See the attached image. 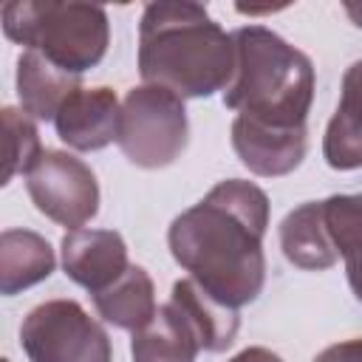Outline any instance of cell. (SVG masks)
I'll use <instances>...</instances> for the list:
<instances>
[{
    "mask_svg": "<svg viewBox=\"0 0 362 362\" xmlns=\"http://www.w3.org/2000/svg\"><path fill=\"white\" fill-rule=\"evenodd\" d=\"M229 362H283V359L274 351H269V348L252 345V348H243L240 354H235Z\"/></svg>",
    "mask_w": 362,
    "mask_h": 362,
    "instance_id": "44dd1931",
    "label": "cell"
},
{
    "mask_svg": "<svg viewBox=\"0 0 362 362\" xmlns=\"http://www.w3.org/2000/svg\"><path fill=\"white\" fill-rule=\"evenodd\" d=\"M139 74L181 99L226 90L235 74V42L201 3H147L139 23Z\"/></svg>",
    "mask_w": 362,
    "mask_h": 362,
    "instance_id": "7a4b0ae2",
    "label": "cell"
},
{
    "mask_svg": "<svg viewBox=\"0 0 362 362\" xmlns=\"http://www.w3.org/2000/svg\"><path fill=\"white\" fill-rule=\"evenodd\" d=\"M322 218L337 255L345 260L351 291L362 303V192L325 198Z\"/></svg>",
    "mask_w": 362,
    "mask_h": 362,
    "instance_id": "ac0fdd59",
    "label": "cell"
},
{
    "mask_svg": "<svg viewBox=\"0 0 362 362\" xmlns=\"http://www.w3.org/2000/svg\"><path fill=\"white\" fill-rule=\"evenodd\" d=\"M201 339L178 305H158L156 317L133 334V362H195Z\"/></svg>",
    "mask_w": 362,
    "mask_h": 362,
    "instance_id": "5bb4252c",
    "label": "cell"
},
{
    "mask_svg": "<svg viewBox=\"0 0 362 362\" xmlns=\"http://www.w3.org/2000/svg\"><path fill=\"white\" fill-rule=\"evenodd\" d=\"M345 11L351 14L354 25H359V28H362V3H345Z\"/></svg>",
    "mask_w": 362,
    "mask_h": 362,
    "instance_id": "7402d4cb",
    "label": "cell"
},
{
    "mask_svg": "<svg viewBox=\"0 0 362 362\" xmlns=\"http://www.w3.org/2000/svg\"><path fill=\"white\" fill-rule=\"evenodd\" d=\"M170 303L181 308V314L189 320V325L195 328L201 348L221 354L235 342V334L240 328V317L238 308L215 300L209 291H204L192 277L187 280H175L173 283V294Z\"/></svg>",
    "mask_w": 362,
    "mask_h": 362,
    "instance_id": "9a60e30c",
    "label": "cell"
},
{
    "mask_svg": "<svg viewBox=\"0 0 362 362\" xmlns=\"http://www.w3.org/2000/svg\"><path fill=\"white\" fill-rule=\"evenodd\" d=\"M3 362H8V359H3Z\"/></svg>",
    "mask_w": 362,
    "mask_h": 362,
    "instance_id": "603a6c76",
    "label": "cell"
},
{
    "mask_svg": "<svg viewBox=\"0 0 362 362\" xmlns=\"http://www.w3.org/2000/svg\"><path fill=\"white\" fill-rule=\"evenodd\" d=\"M187 107L181 96L158 85H139L127 90L116 144L130 164L144 170L173 164L187 147Z\"/></svg>",
    "mask_w": 362,
    "mask_h": 362,
    "instance_id": "5b68a950",
    "label": "cell"
},
{
    "mask_svg": "<svg viewBox=\"0 0 362 362\" xmlns=\"http://www.w3.org/2000/svg\"><path fill=\"white\" fill-rule=\"evenodd\" d=\"M59 252L65 274L90 294L105 291L130 269L127 243L113 229H71Z\"/></svg>",
    "mask_w": 362,
    "mask_h": 362,
    "instance_id": "ba28073f",
    "label": "cell"
},
{
    "mask_svg": "<svg viewBox=\"0 0 362 362\" xmlns=\"http://www.w3.org/2000/svg\"><path fill=\"white\" fill-rule=\"evenodd\" d=\"M235 74L223 90V105L240 119L274 127H305L314 102V65L266 25H243L232 31Z\"/></svg>",
    "mask_w": 362,
    "mask_h": 362,
    "instance_id": "3957f363",
    "label": "cell"
},
{
    "mask_svg": "<svg viewBox=\"0 0 362 362\" xmlns=\"http://www.w3.org/2000/svg\"><path fill=\"white\" fill-rule=\"evenodd\" d=\"M93 305L99 311V317L122 331H139L144 328L153 317H156V286L153 277L130 263V269L105 291L93 294Z\"/></svg>",
    "mask_w": 362,
    "mask_h": 362,
    "instance_id": "e0dca14e",
    "label": "cell"
},
{
    "mask_svg": "<svg viewBox=\"0 0 362 362\" xmlns=\"http://www.w3.org/2000/svg\"><path fill=\"white\" fill-rule=\"evenodd\" d=\"M232 147L240 158V164L263 178L288 175L300 167L308 150V130H274L252 124L240 116L232 122Z\"/></svg>",
    "mask_w": 362,
    "mask_h": 362,
    "instance_id": "30bf717a",
    "label": "cell"
},
{
    "mask_svg": "<svg viewBox=\"0 0 362 362\" xmlns=\"http://www.w3.org/2000/svg\"><path fill=\"white\" fill-rule=\"evenodd\" d=\"M266 226L269 195L252 181L226 178L170 223L167 243L204 291L240 308L255 303L266 283Z\"/></svg>",
    "mask_w": 362,
    "mask_h": 362,
    "instance_id": "6da1fadb",
    "label": "cell"
},
{
    "mask_svg": "<svg viewBox=\"0 0 362 362\" xmlns=\"http://www.w3.org/2000/svg\"><path fill=\"white\" fill-rule=\"evenodd\" d=\"M25 189L45 218L68 229H82L99 212L93 170L65 150H45L25 173Z\"/></svg>",
    "mask_w": 362,
    "mask_h": 362,
    "instance_id": "52a82bcc",
    "label": "cell"
},
{
    "mask_svg": "<svg viewBox=\"0 0 362 362\" xmlns=\"http://www.w3.org/2000/svg\"><path fill=\"white\" fill-rule=\"evenodd\" d=\"M280 249L291 266L305 272H322L339 260L325 229L322 201H305L280 221Z\"/></svg>",
    "mask_w": 362,
    "mask_h": 362,
    "instance_id": "7c38bea8",
    "label": "cell"
},
{
    "mask_svg": "<svg viewBox=\"0 0 362 362\" xmlns=\"http://www.w3.org/2000/svg\"><path fill=\"white\" fill-rule=\"evenodd\" d=\"M20 348L28 362H110L107 331L68 297L34 305L20 325Z\"/></svg>",
    "mask_w": 362,
    "mask_h": 362,
    "instance_id": "8992f818",
    "label": "cell"
},
{
    "mask_svg": "<svg viewBox=\"0 0 362 362\" xmlns=\"http://www.w3.org/2000/svg\"><path fill=\"white\" fill-rule=\"evenodd\" d=\"M3 31L74 76L96 68L110 42L107 11L93 3L11 0L3 6Z\"/></svg>",
    "mask_w": 362,
    "mask_h": 362,
    "instance_id": "277c9868",
    "label": "cell"
},
{
    "mask_svg": "<svg viewBox=\"0 0 362 362\" xmlns=\"http://www.w3.org/2000/svg\"><path fill=\"white\" fill-rule=\"evenodd\" d=\"M79 76L62 71L37 51H23L17 59V99L31 119H54L62 102L76 90Z\"/></svg>",
    "mask_w": 362,
    "mask_h": 362,
    "instance_id": "4fadbf2b",
    "label": "cell"
},
{
    "mask_svg": "<svg viewBox=\"0 0 362 362\" xmlns=\"http://www.w3.org/2000/svg\"><path fill=\"white\" fill-rule=\"evenodd\" d=\"M122 105L113 88H76L54 116L57 136L79 153L102 150L119 136Z\"/></svg>",
    "mask_w": 362,
    "mask_h": 362,
    "instance_id": "9c48e42d",
    "label": "cell"
},
{
    "mask_svg": "<svg viewBox=\"0 0 362 362\" xmlns=\"http://www.w3.org/2000/svg\"><path fill=\"white\" fill-rule=\"evenodd\" d=\"M311 362H362V339H345L320 351Z\"/></svg>",
    "mask_w": 362,
    "mask_h": 362,
    "instance_id": "ffe728a7",
    "label": "cell"
},
{
    "mask_svg": "<svg viewBox=\"0 0 362 362\" xmlns=\"http://www.w3.org/2000/svg\"><path fill=\"white\" fill-rule=\"evenodd\" d=\"M57 266L51 243L31 229H6L0 235V291L20 294L51 277Z\"/></svg>",
    "mask_w": 362,
    "mask_h": 362,
    "instance_id": "2e32d148",
    "label": "cell"
},
{
    "mask_svg": "<svg viewBox=\"0 0 362 362\" xmlns=\"http://www.w3.org/2000/svg\"><path fill=\"white\" fill-rule=\"evenodd\" d=\"M322 156L334 170L362 167V59L342 76L339 105L322 136Z\"/></svg>",
    "mask_w": 362,
    "mask_h": 362,
    "instance_id": "8fae6325",
    "label": "cell"
},
{
    "mask_svg": "<svg viewBox=\"0 0 362 362\" xmlns=\"http://www.w3.org/2000/svg\"><path fill=\"white\" fill-rule=\"evenodd\" d=\"M3 130H6L3 184H8L17 173H28L45 150L40 144V133H37L34 119L28 113L17 110V107H3Z\"/></svg>",
    "mask_w": 362,
    "mask_h": 362,
    "instance_id": "d6986e66",
    "label": "cell"
}]
</instances>
